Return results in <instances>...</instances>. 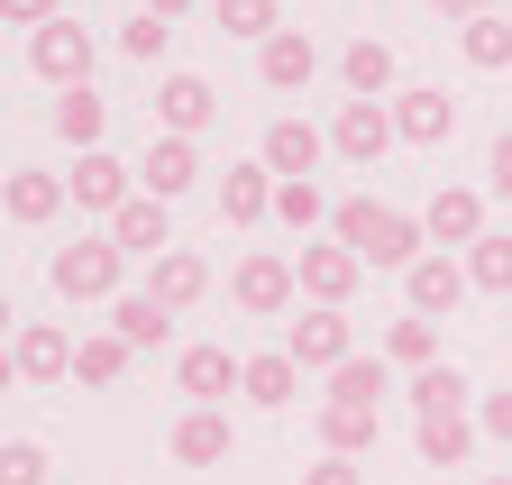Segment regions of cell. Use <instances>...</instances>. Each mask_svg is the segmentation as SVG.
<instances>
[{"label": "cell", "instance_id": "cell-1", "mask_svg": "<svg viewBox=\"0 0 512 485\" xmlns=\"http://www.w3.org/2000/svg\"><path fill=\"white\" fill-rule=\"evenodd\" d=\"M330 238H339V248L357 257V266H421V248H430V238H421V220L412 211H394V202H339L330 211Z\"/></svg>", "mask_w": 512, "mask_h": 485}, {"label": "cell", "instance_id": "cell-2", "mask_svg": "<svg viewBox=\"0 0 512 485\" xmlns=\"http://www.w3.org/2000/svg\"><path fill=\"white\" fill-rule=\"evenodd\" d=\"M55 293L64 302H119V275H128V257L110 248V238H83V248H55Z\"/></svg>", "mask_w": 512, "mask_h": 485}, {"label": "cell", "instance_id": "cell-3", "mask_svg": "<svg viewBox=\"0 0 512 485\" xmlns=\"http://www.w3.org/2000/svg\"><path fill=\"white\" fill-rule=\"evenodd\" d=\"M284 357H293V367L311 376V367H348V357H357V330H348V312H320V302H311V312L302 321H284Z\"/></svg>", "mask_w": 512, "mask_h": 485}, {"label": "cell", "instance_id": "cell-4", "mask_svg": "<svg viewBox=\"0 0 512 485\" xmlns=\"http://www.w3.org/2000/svg\"><path fill=\"white\" fill-rule=\"evenodd\" d=\"M28 65H37L46 83H64V92H83V83H92V28H83V19L37 28V37H28Z\"/></svg>", "mask_w": 512, "mask_h": 485}, {"label": "cell", "instance_id": "cell-5", "mask_svg": "<svg viewBox=\"0 0 512 485\" xmlns=\"http://www.w3.org/2000/svg\"><path fill=\"white\" fill-rule=\"evenodd\" d=\"M229 293H238V312H256V321H275V312H293V293H302V275H293V257H238Z\"/></svg>", "mask_w": 512, "mask_h": 485}, {"label": "cell", "instance_id": "cell-6", "mask_svg": "<svg viewBox=\"0 0 512 485\" xmlns=\"http://www.w3.org/2000/svg\"><path fill=\"white\" fill-rule=\"evenodd\" d=\"M421 238H430V248H476V238H485V193L476 184H439L430 211H421Z\"/></svg>", "mask_w": 512, "mask_h": 485}, {"label": "cell", "instance_id": "cell-7", "mask_svg": "<svg viewBox=\"0 0 512 485\" xmlns=\"http://www.w3.org/2000/svg\"><path fill=\"white\" fill-rule=\"evenodd\" d=\"M403 293H412L421 321H439V312H458V302L476 293V275H467V257H421V266L403 275Z\"/></svg>", "mask_w": 512, "mask_h": 485}, {"label": "cell", "instance_id": "cell-8", "mask_svg": "<svg viewBox=\"0 0 512 485\" xmlns=\"http://www.w3.org/2000/svg\"><path fill=\"white\" fill-rule=\"evenodd\" d=\"M448 129H458V101H448L439 83H412V92H394V138H412V147H439Z\"/></svg>", "mask_w": 512, "mask_h": 485}, {"label": "cell", "instance_id": "cell-9", "mask_svg": "<svg viewBox=\"0 0 512 485\" xmlns=\"http://www.w3.org/2000/svg\"><path fill=\"white\" fill-rule=\"evenodd\" d=\"M293 275H302V293L320 302V312H339V302L357 293V275H366V266H357L339 238H330V248H302V257H293Z\"/></svg>", "mask_w": 512, "mask_h": 485}, {"label": "cell", "instance_id": "cell-10", "mask_svg": "<svg viewBox=\"0 0 512 485\" xmlns=\"http://www.w3.org/2000/svg\"><path fill=\"white\" fill-rule=\"evenodd\" d=\"M110 248H119V257H147V266H156V257L174 248V220H165V202H156V193H138V202H128V211L110 220Z\"/></svg>", "mask_w": 512, "mask_h": 485}, {"label": "cell", "instance_id": "cell-11", "mask_svg": "<svg viewBox=\"0 0 512 485\" xmlns=\"http://www.w3.org/2000/svg\"><path fill=\"white\" fill-rule=\"evenodd\" d=\"M330 147L357 156V165H375L384 147H394V110H384V101H348V110L330 119Z\"/></svg>", "mask_w": 512, "mask_h": 485}, {"label": "cell", "instance_id": "cell-12", "mask_svg": "<svg viewBox=\"0 0 512 485\" xmlns=\"http://www.w3.org/2000/svg\"><path fill=\"white\" fill-rule=\"evenodd\" d=\"M64 193H74L83 211H110V220H119L128 202H138V193H128V165H119V156H101V147H92L74 174H64Z\"/></svg>", "mask_w": 512, "mask_h": 485}, {"label": "cell", "instance_id": "cell-13", "mask_svg": "<svg viewBox=\"0 0 512 485\" xmlns=\"http://www.w3.org/2000/svg\"><path fill=\"white\" fill-rule=\"evenodd\" d=\"M10 357H19L28 385H64V376H74V339H64L55 321H28V330L10 339Z\"/></svg>", "mask_w": 512, "mask_h": 485}, {"label": "cell", "instance_id": "cell-14", "mask_svg": "<svg viewBox=\"0 0 512 485\" xmlns=\"http://www.w3.org/2000/svg\"><path fill=\"white\" fill-rule=\"evenodd\" d=\"M320 147H330V138H320L311 119H275V129H266V174H275V184H311Z\"/></svg>", "mask_w": 512, "mask_h": 485}, {"label": "cell", "instance_id": "cell-15", "mask_svg": "<svg viewBox=\"0 0 512 485\" xmlns=\"http://www.w3.org/2000/svg\"><path fill=\"white\" fill-rule=\"evenodd\" d=\"M238 376H247V357H229V348H211V339L174 357V385H183L192 403H220V394H229Z\"/></svg>", "mask_w": 512, "mask_h": 485}, {"label": "cell", "instance_id": "cell-16", "mask_svg": "<svg viewBox=\"0 0 512 485\" xmlns=\"http://www.w3.org/2000/svg\"><path fill=\"white\" fill-rule=\"evenodd\" d=\"M138 184H147L156 202L192 193V184H202V156H192V138H147V165H138Z\"/></svg>", "mask_w": 512, "mask_h": 485}, {"label": "cell", "instance_id": "cell-17", "mask_svg": "<svg viewBox=\"0 0 512 485\" xmlns=\"http://www.w3.org/2000/svg\"><path fill=\"white\" fill-rule=\"evenodd\" d=\"M256 74H266V92H302V83L320 74V46H311L302 28H275L266 55H256Z\"/></svg>", "mask_w": 512, "mask_h": 485}, {"label": "cell", "instance_id": "cell-18", "mask_svg": "<svg viewBox=\"0 0 512 485\" xmlns=\"http://www.w3.org/2000/svg\"><path fill=\"white\" fill-rule=\"evenodd\" d=\"M147 293L165 302V312H192V302H202V293H211V266H202V257H192V248H165V257L147 266Z\"/></svg>", "mask_w": 512, "mask_h": 485}, {"label": "cell", "instance_id": "cell-19", "mask_svg": "<svg viewBox=\"0 0 512 485\" xmlns=\"http://www.w3.org/2000/svg\"><path fill=\"white\" fill-rule=\"evenodd\" d=\"M266 211H275V174H266V165H229V174H220V220H229V229H256Z\"/></svg>", "mask_w": 512, "mask_h": 485}, {"label": "cell", "instance_id": "cell-20", "mask_svg": "<svg viewBox=\"0 0 512 485\" xmlns=\"http://www.w3.org/2000/svg\"><path fill=\"white\" fill-rule=\"evenodd\" d=\"M211 83L202 74H165V92H156V119H165V138H192V129H211Z\"/></svg>", "mask_w": 512, "mask_h": 485}, {"label": "cell", "instance_id": "cell-21", "mask_svg": "<svg viewBox=\"0 0 512 485\" xmlns=\"http://www.w3.org/2000/svg\"><path fill=\"white\" fill-rule=\"evenodd\" d=\"M174 458H183V467H220V458H229V412L192 403V412L174 421Z\"/></svg>", "mask_w": 512, "mask_h": 485}, {"label": "cell", "instance_id": "cell-22", "mask_svg": "<svg viewBox=\"0 0 512 485\" xmlns=\"http://www.w3.org/2000/svg\"><path fill=\"white\" fill-rule=\"evenodd\" d=\"M64 202H74V193H64L55 174H37V165H19L10 184H0V211H10V220H28V229H37V220H55Z\"/></svg>", "mask_w": 512, "mask_h": 485}, {"label": "cell", "instance_id": "cell-23", "mask_svg": "<svg viewBox=\"0 0 512 485\" xmlns=\"http://www.w3.org/2000/svg\"><path fill=\"white\" fill-rule=\"evenodd\" d=\"M110 330H119L128 348H165V339H174V312H165L156 293H119V302H110Z\"/></svg>", "mask_w": 512, "mask_h": 485}, {"label": "cell", "instance_id": "cell-24", "mask_svg": "<svg viewBox=\"0 0 512 485\" xmlns=\"http://www.w3.org/2000/svg\"><path fill=\"white\" fill-rule=\"evenodd\" d=\"M293 385H302V367H293L284 348H266V357H247V376H238V394H247L256 412H284V403H293Z\"/></svg>", "mask_w": 512, "mask_h": 485}, {"label": "cell", "instance_id": "cell-25", "mask_svg": "<svg viewBox=\"0 0 512 485\" xmlns=\"http://www.w3.org/2000/svg\"><path fill=\"white\" fill-rule=\"evenodd\" d=\"M101 129H110V101H101L92 83L55 101V138H64V147H83V156H92V147H101Z\"/></svg>", "mask_w": 512, "mask_h": 485}, {"label": "cell", "instance_id": "cell-26", "mask_svg": "<svg viewBox=\"0 0 512 485\" xmlns=\"http://www.w3.org/2000/svg\"><path fill=\"white\" fill-rule=\"evenodd\" d=\"M339 74H348V92H357V101L394 92V46H384V37H357V46L339 55Z\"/></svg>", "mask_w": 512, "mask_h": 485}, {"label": "cell", "instance_id": "cell-27", "mask_svg": "<svg viewBox=\"0 0 512 485\" xmlns=\"http://www.w3.org/2000/svg\"><path fill=\"white\" fill-rule=\"evenodd\" d=\"M320 440H330V458L375 449V403H320Z\"/></svg>", "mask_w": 512, "mask_h": 485}, {"label": "cell", "instance_id": "cell-28", "mask_svg": "<svg viewBox=\"0 0 512 485\" xmlns=\"http://www.w3.org/2000/svg\"><path fill=\"white\" fill-rule=\"evenodd\" d=\"M458 55H467L476 74H503V65H512V19H494V10L467 19V28H458Z\"/></svg>", "mask_w": 512, "mask_h": 485}, {"label": "cell", "instance_id": "cell-29", "mask_svg": "<svg viewBox=\"0 0 512 485\" xmlns=\"http://www.w3.org/2000/svg\"><path fill=\"white\" fill-rule=\"evenodd\" d=\"M128 357H138V348H128L119 330H92V339L74 348V376H83V385H119V376H128Z\"/></svg>", "mask_w": 512, "mask_h": 485}, {"label": "cell", "instance_id": "cell-30", "mask_svg": "<svg viewBox=\"0 0 512 485\" xmlns=\"http://www.w3.org/2000/svg\"><path fill=\"white\" fill-rule=\"evenodd\" d=\"M412 412H421V421L467 412V376H458V367H421V376H412Z\"/></svg>", "mask_w": 512, "mask_h": 485}, {"label": "cell", "instance_id": "cell-31", "mask_svg": "<svg viewBox=\"0 0 512 485\" xmlns=\"http://www.w3.org/2000/svg\"><path fill=\"white\" fill-rule=\"evenodd\" d=\"M467 449H476V421H467V412H439V421H421V458H430V467H458Z\"/></svg>", "mask_w": 512, "mask_h": 485}, {"label": "cell", "instance_id": "cell-32", "mask_svg": "<svg viewBox=\"0 0 512 485\" xmlns=\"http://www.w3.org/2000/svg\"><path fill=\"white\" fill-rule=\"evenodd\" d=\"M384 357H394V367H412V376H421V367H439V330H430V321L412 312V321H394V330H384Z\"/></svg>", "mask_w": 512, "mask_h": 485}, {"label": "cell", "instance_id": "cell-33", "mask_svg": "<svg viewBox=\"0 0 512 485\" xmlns=\"http://www.w3.org/2000/svg\"><path fill=\"white\" fill-rule=\"evenodd\" d=\"M467 275L485 284V293H512V229H485L476 248H467Z\"/></svg>", "mask_w": 512, "mask_h": 485}, {"label": "cell", "instance_id": "cell-34", "mask_svg": "<svg viewBox=\"0 0 512 485\" xmlns=\"http://www.w3.org/2000/svg\"><path fill=\"white\" fill-rule=\"evenodd\" d=\"M394 385H384V357H348V367L330 376V403H384Z\"/></svg>", "mask_w": 512, "mask_h": 485}, {"label": "cell", "instance_id": "cell-35", "mask_svg": "<svg viewBox=\"0 0 512 485\" xmlns=\"http://www.w3.org/2000/svg\"><path fill=\"white\" fill-rule=\"evenodd\" d=\"M220 28H229V37H256V46H266L284 19H275V0H220Z\"/></svg>", "mask_w": 512, "mask_h": 485}, {"label": "cell", "instance_id": "cell-36", "mask_svg": "<svg viewBox=\"0 0 512 485\" xmlns=\"http://www.w3.org/2000/svg\"><path fill=\"white\" fill-rule=\"evenodd\" d=\"M275 220H293V229L311 238L320 220H330V202H320V184H275Z\"/></svg>", "mask_w": 512, "mask_h": 485}, {"label": "cell", "instance_id": "cell-37", "mask_svg": "<svg viewBox=\"0 0 512 485\" xmlns=\"http://www.w3.org/2000/svg\"><path fill=\"white\" fill-rule=\"evenodd\" d=\"M119 46H128V55H138V65H156V55L174 46V19H156V10H138V19H128V28H119Z\"/></svg>", "mask_w": 512, "mask_h": 485}, {"label": "cell", "instance_id": "cell-38", "mask_svg": "<svg viewBox=\"0 0 512 485\" xmlns=\"http://www.w3.org/2000/svg\"><path fill=\"white\" fill-rule=\"evenodd\" d=\"M46 467H55V458H46L37 440H0V485H46Z\"/></svg>", "mask_w": 512, "mask_h": 485}, {"label": "cell", "instance_id": "cell-39", "mask_svg": "<svg viewBox=\"0 0 512 485\" xmlns=\"http://www.w3.org/2000/svg\"><path fill=\"white\" fill-rule=\"evenodd\" d=\"M55 0H0V28H55Z\"/></svg>", "mask_w": 512, "mask_h": 485}, {"label": "cell", "instance_id": "cell-40", "mask_svg": "<svg viewBox=\"0 0 512 485\" xmlns=\"http://www.w3.org/2000/svg\"><path fill=\"white\" fill-rule=\"evenodd\" d=\"M476 431H485V440H503V449H512V394H485V412H476Z\"/></svg>", "mask_w": 512, "mask_h": 485}, {"label": "cell", "instance_id": "cell-41", "mask_svg": "<svg viewBox=\"0 0 512 485\" xmlns=\"http://www.w3.org/2000/svg\"><path fill=\"white\" fill-rule=\"evenodd\" d=\"M302 485H366V467H357V458H320Z\"/></svg>", "mask_w": 512, "mask_h": 485}, {"label": "cell", "instance_id": "cell-42", "mask_svg": "<svg viewBox=\"0 0 512 485\" xmlns=\"http://www.w3.org/2000/svg\"><path fill=\"white\" fill-rule=\"evenodd\" d=\"M485 184H494V193H503V202H512V129H503V138H494V165H485Z\"/></svg>", "mask_w": 512, "mask_h": 485}, {"label": "cell", "instance_id": "cell-43", "mask_svg": "<svg viewBox=\"0 0 512 485\" xmlns=\"http://www.w3.org/2000/svg\"><path fill=\"white\" fill-rule=\"evenodd\" d=\"M430 10H439V19H458V28H467V19H485V0H430Z\"/></svg>", "mask_w": 512, "mask_h": 485}, {"label": "cell", "instance_id": "cell-44", "mask_svg": "<svg viewBox=\"0 0 512 485\" xmlns=\"http://www.w3.org/2000/svg\"><path fill=\"white\" fill-rule=\"evenodd\" d=\"M147 10H156V19H183V10H192V0H147Z\"/></svg>", "mask_w": 512, "mask_h": 485}, {"label": "cell", "instance_id": "cell-45", "mask_svg": "<svg viewBox=\"0 0 512 485\" xmlns=\"http://www.w3.org/2000/svg\"><path fill=\"white\" fill-rule=\"evenodd\" d=\"M10 321H19V312H10V293H0V339H10Z\"/></svg>", "mask_w": 512, "mask_h": 485}, {"label": "cell", "instance_id": "cell-46", "mask_svg": "<svg viewBox=\"0 0 512 485\" xmlns=\"http://www.w3.org/2000/svg\"><path fill=\"white\" fill-rule=\"evenodd\" d=\"M10 376H19V357H10V348H0V385H10Z\"/></svg>", "mask_w": 512, "mask_h": 485}, {"label": "cell", "instance_id": "cell-47", "mask_svg": "<svg viewBox=\"0 0 512 485\" xmlns=\"http://www.w3.org/2000/svg\"><path fill=\"white\" fill-rule=\"evenodd\" d=\"M485 485H512V476H485Z\"/></svg>", "mask_w": 512, "mask_h": 485}, {"label": "cell", "instance_id": "cell-48", "mask_svg": "<svg viewBox=\"0 0 512 485\" xmlns=\"http://www.w3.org/2000/svg\"><path fill=\"white\" fill-rule=\"evenodd\" d=\"M0 220H10V211H0Z\"/></svg>", "mask_w": 512, "mask_h": 485}]
</instances>
